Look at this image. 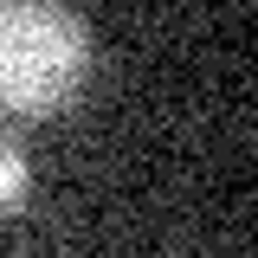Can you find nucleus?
Returning <instances> with one entry per match:
<instances>
[{
  "instance_id": "f257e3e1",
  "label": "nucleus",
  "mask_w": 258,
  "mask_h": 258,
  "mask_svg": "<svg viewBox=\"0 0 258 258\" xmlns=\"http://www.w3.org/2000/svg\"><path fill=\"white\" fill-rule=\"evenodd\" d=\"M91 78V26L52 0H0V110L52 116Z\"/></svg>"
},
{
  "instance_id": "f03ea898",
  "label": "nucleus",
  "mask_w": 258,
  "mask_h": 258,
  "mask_svg": "<svg viewBox=\"0 0 258 258\" xmlns=\"http://www.w3.org/2000/svg\"><path fill=\"white\" fill-rule=\"evenodd\" d=\"M26 187H32V161H26V149L0 129V213H7V207H20Z\"/></svg>"
}]
</instances>
